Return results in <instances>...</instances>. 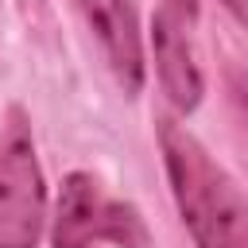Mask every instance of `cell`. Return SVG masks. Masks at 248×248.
Returning <instances> with one entry per match:
<instances>
[{
  "label": "cell",
  "mask_w": 248,
  "mask_h": 248,
  "mask_svg": "<svg viewBox=\"0 0 248 248\" xmlns=\"http://www.w3.org/2000/svg\"><path fill=\"white\" fill-rule=\"evenodd\" d=\"M159 147L178 213L198 248H248V198L213 155L174 120H159Z\"/></svg>",
  "instance_id": "cell-1"
},
{
  "label": "cell",
  "mask_w": 248,
  "mask_h": 248,
  "mask_svg": "<svg viewBox=\"0 0 248 248\" xmlns=\"http://www.w3.org/2000/svg\"><path fill=\"white\" fill-rule=\"evenodd\" d=\"M151 46H155V66H159V81L170 97L174 108L190 112L202 101V70L194 62V50L182 35V19H174L167 8L151 19Z\"/></svg>",
  "instance_id": "cell-5"
},
{
  "label": "cell",
  "mask_w": 248,
  "mask_h": 248,
  "mask_svg": "<svg viewBox=\"0 0 248 248\" xmlns=\"http://www.w3.org/2000/svg\"><path fill=\"white\" fill-rule=\"evenodd\" d=\"M46 217V190L35 163L27 128L16 124L0 136V248H35Z\"/></svg>",
  "instance_id": "cell-3"
},
{
  "label": "cell",
  "mask_w": 248,
  "mask_h": 248,
  "mask_svg": "<svg viewBox=\"0 0 248 248\" xmlns=\"http://www.w3.org/2000/svg\"><path fill=\"white\" fill-rule=\"evenodd\" d=\"M54 248H89V244H116V248H147L151 232L136 205L112 198L93 174L78 170L62 182L58 213H54Z\"/></svg>",
  "instance_id": "cell-2"
},
{
  "label": "cell",
  "mask_w": 248,
  "mask_h": 248,
  "mask_svg": "<svg viewBox=\"0 0 248 248\" xmlns=\"http://www.w3.org/2000/svg\"><path fill=\"white\" fill-rule=\"evenodd\" d=\"M89 27L97 31L108 66L124 93H140L143 85V43H140V19L132 0H78Z\"/></svg>",
  "instance_id": "cell-4"
},
{
  "label": "cell",
  "mask_w": 248,
  "mask_h": 248,
  "mask_svg": "<svg viewBox=\"0 0 248 248\" xmlns=\"http://www.w3.org/2000/svg\"><path fill=\"white\" fill-rule=\"evenodd\" d=\"M163 4H167V12H170L174 19H182V23L198 16V0H163Z\"/></svg>",
  "instance_id": "cell-6"
},
{
  "label": "cell",
  "mask_w": 248,
  "mask_h": 248,
  "mask_svg": "<svg viewBox=\"0 0 248 248\" xmlns=\"http://www.w3.org/2000/svg\"><path fill=\"white\" fill-rule=\"evenodd\" d=\"M221 4H225V8L240 19V23H248V0H221Z\"/></svg>",
  "instance_id": "cell-7"
}]
</instances>
